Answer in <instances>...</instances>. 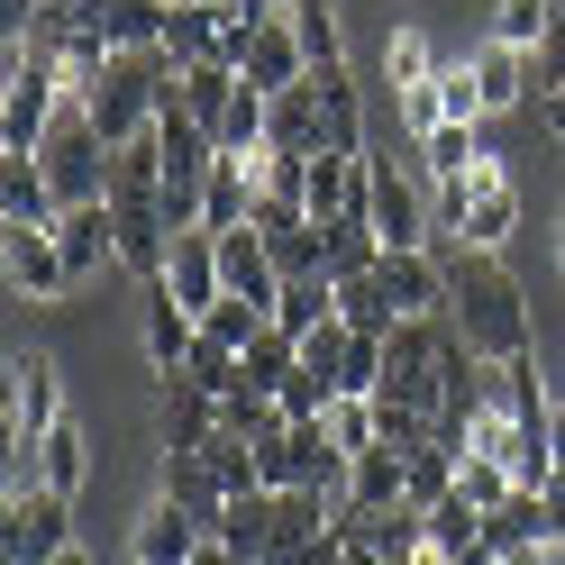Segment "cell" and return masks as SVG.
<instances>
[{"instance_id":"obj_39","label":"cell","mask_w":565,"mask_h":565,"mask_svg":"<svg viewBox=\"0 0 565 565\" xmlns=\"http://www.w3.org/2000/svg\"><path fill=\"white\" fill-rule=\"evenodd\" d=\"M438 100H447V119H475V128H483V92H475V64H438Z\"/></svg>"},{"instance_id":"obj_16","label":"cell","mask_w":565,"mask_h":565,"mask_svg":"<svg viewBox=\"0 0 565 565\" xmlns=\"http://www.w3.org/2000/svg\"><path fill=\"white\" fill-rule=\"evenodd\" d=\"M265 147L282 156H320L329 147V110H320V83H292V92H274V119H265Z\"/></svg>"},{"instance_id":"obj_26","label":"cell","mask_w":565,"mask_h":565,"mask_svg":"<svg viewBox=\"0 0 565 565\" xmlns=\"http://www.w3.org/2000/svg\"><path fill=\"white\" fill-rule=\"evenodd\" d=\"M292 38H301V55L310 64H347V28H338V0H292Z\"/></svg>"},{"instance_id":"obj_8","label":"cell","mask_w":565,"mask_h":565,"mask_svg":"<svg viewBox=\"0 0 565 565\" xmlns=\"http://www.w3.org/2000/svg\"><path fill=\"white\" fill-rule=\"evenodd\" d=\"M0 265H10V292H19V301H64V292H83L74 265H64V246H55V228H0Z\"/></svg>"},{"instance_id":"obj_20","label":"cell","mask_w":565,"mask_h":565,"mask_svg":"<svg viewBox=\"0 0 565 565\" xmlns=\"http://www.w3.org/2000/svg\"><path fill=\"white\" fill-rule=\"evenodd\" d=\"M164 492H173L201 529H220V511H228V492H220V475H210L201 447H164Z\"/></svg>"},{"instance_id":"obj_13","label":"cell","mask_w":565,"mask_h":565,"mask_svg":"<svg viewBox=\"0 0 565 565\" xmlns=\"http://www.w3.org/2000/svg\"><path fill=\"white\" fill-rule=\"evenodd\" d=\"M274 520H282V492H228V511H220V529H210V539H220L237 565H265L274 556Z\"/></svg>"},{"instance_id":"obj_33","label":"cell","mask_w":565,"mask_h":565,"mask_svg":"<svg viewBox=\"0 0 565 565\" xmlns=\"http://www.w3.org/2000/svg\"><path fill=\"white\" fill-rule=\"evenodd\" d=\"M201 456H210V475H220V492H256V483H265V466H256V438H237V429H220Z\"/></svg>"},{"instance_id":"obj_24","label":"cell","mask_w":565,"mask_h":565,"mask_svg":"<svg viewBox=\"0 0 565 565\" xmlns=\"http://www.w3.org/2000/svg\"><path fill=\"white\" fill-rule=\"evenodd\" d=\"M447 492H456V447H438V438L411 447V456H402V502H411V511H438Z\"/></svg>"},{"instance_id":"obj_43","label":"cell","mask_w":565,"mask_h":565,"mask_svg":"<svg viewBox=\"0 0 565 565\" xmlns=\"http://www.w3.org/2000/svg\"><path fill=\"white\" fill-rule=\"evenodd\" d=\"M539 119H547V128L565 137V83H556V92H539Z\"/></svg>"},{"instance_id":"obj_34","label":"cell","mask_w":565,"mask_h":565,"mask_svg":"<svg viewBox=\"0 0 565 565\" xmlns=\"http://www.w3.org/2000/svg\"><path fill=\"white\" fill-rule=\"evenodd\" d=\"M383 74H393V92L429 83V74H438V46L419 38V28H393V38H383Z\"/></svg>"},{"instance_id":"obj_27","label":"cell","mask_w":565,"mask_h":565,"mask_svg":"<svg viewBox=\"0 0 565 565\" xmlns=\"http://www.w3.org/2000/svg\"><path fill=\"white\" fill-rule=\"evenodd\" d=\"M265 329H274V310H265V301H246V292H220V301H210V320H201V338L237 347V356H246V347H256Z\"/></svg>"},{"instance_id":"obj_4","label":"cell","mask_w":565,"mask_h":565,"mask_svg":"<svg viewBox=\"0 0 565 565\" xmlns=\"http://www.w3.org/2000/svg\"><path fill=\"white\" fill-rule=\"evenodd\" d=\"M365 183H374V237L383 246H429L438 237V220H429V183H419V173H402L393 156H374L365 147Z\"/></svg>"},{"instance_id":"obj_23","label":"cell","mask_w":565,"mask_h":565,"mask_svg":"<svg viewBox=\"0 0 565 565\" xmlns=\"http://www.w3.org/2000/svg\"><path fill=\"white\" fill-rule=\"evenodd\" d=\"M347 511H402V447H356Z\"/></svg>"},{"instance_id":"obj_37","label":"cell","mask_w":565,"mask_h":565,"mask_svg":"<svg viewBox=\"0 0 565 565\" xmlns=\"http://www.w3.org/2000/svg\"><path fill=\"white\" fill-rule=\"evenodd\" d=\"M429 539H438V547H447V556H466V547H475V539H483V511H475V502H466V492H447V502H438V511H429Z\"/></svg>"},{"instance_id":"obj_42","label":"cell","mask_w":565,"mask_h":565,"mask_svg":"<svg viewBox=\"0 0 565 565\" xmlns=\"http://www.w3.org/2000/svg\"><path fill=\"white\" fill-rule=\"evenodd\" d=\"M547 529H556V539H565V466L547 475Z\"/></svg>"},{"instance_id":"obj_44","label":"cell","mask_w":565,"mask_h":565,"mask_svg":"<svg viewBox=\"0 0 565 565\" xmlns=\"http://www.w3.org/2000/svg\"><path fill=\"white\" fill-rule=\"evenodd\" d=\"M547 456H556V466H565V402L547 411Z\"/></svg>"},{"instance_id":"obj_5","label":"cell","mask_w":565,"mask_h":565,"mask_svg":"<svg viewBox=\"0 0 565 565\" xmlns=\"http://www.w3.org/2000/svg\"><path fill=\"white\" fill-rule=\"evenodd\" d=\"M64 547H74V539H64V492H0V556H10V565H55Z\"/></svg>"},{"instance_id":"obj_6","label":"cell","mask_w":565,"mask_h":565,"mask_svg":"<svg viewBox=\"0 0 565 565\" xmlns=\"http://www.w3.org/2000/svg\"><path fill=\"white\" fill-rule=\"evenodd\" d=\"M55 419H64L55 356H46V347H19V356H10V429H0V447H38Z\"/></svg>"},{"instance_id":"obj_31","label":"cell","mask_w":565,"mask_h":565,"mask_svg":"<svg viewBox=\"0 0 565 565\" xmlns=\"http://www.w3.org/2000/svg\"><path fill=\"white\" fill-rule=\"evenodd\" d=\"M265 119H274V92H256V83H237V100H228V119H220V156H246V147H265Z\"/></svg>"},{"instance_id":"obj_46","label":"cell","mask_w":565,"mask_h":565,"mask_svg":"<svg viewBox=\"0 0 565 565\" xmlns=\"http://www.w3.org/2000/svg\"><path fill=\"white\" fill-rule=\"evenodd\" d=\"M55 565H92V556H83V547H64V556H55Z\"/></svg>"},{"instance_id":"obj_29","label":"cell","mask_w":565,"mask_h":565,"mask_svg":"<svg viewBox=\"0 0 565 565\" xmlns=\"http://www.w3.org/2000/svg\"><path fill=\"white\" fill-rule=\"evenodd\" d=\"M483 147H475V119H438L429 137H419V173H429V183H447V173H466Z\"/></svg>"},{"instance_id":"obj_9","label":"cell","mask_w":565,"mask_h":565,"mask_svg":"<svg viewBox=\"0 0 565 565\" xmlns=\"http://www.w3.org/2000/svg\"><path fill=\"white\" fill-rule=\"evenodd\" d=\"M164 282H173V301H183L192 320H210V301L228 292V274H220V237H210V228H183V237H173V256H164Z\"/></svg>"},{"instance_id":"obj_50","label":"cell","mask_w":565,"mask_h":565,"mask_svg":"<svg viewBox=\"0 0 565 565\" xmlns=\"http://www.w3.org/2000/svg\"><path fill=\"white\" fill-rule=\"evenodd\" d=\"M556 10H565V0H556Z\"/></svg>"},{"instance_id":"obj_21","label":"cell","mask_w":565,"mask_h":565,"mask_svg":"<svg viewBox=\"0 0 565 565\" xmlns=\"http://www.w3.org/2000/svg\"><path fill=\"white\" fill-rule=\"evenodd\" d=\"M38 475H46V492H64V502L92 483V438L74 429V419H55V429L38 438Z\"/></svg>"},{"instance_id":"obj_49","label":"cell","mask_w":565,"mask_h":565,"mask_svg":"<svg viewBox=\"0 0 565 565\" xmlns=\"http://www.w3.org/2000/svg\"><path fill=\"white\" fill-rule=\"evenodd\" d=\"M128 565H147V556H128Z\"/></svg>"},{"instance_id":"obj_1","label":"cell","mask_w":565,"mask_h":565,"mask_svg":"<svg viewBox=\"0 0 565 565\" xmlns=\"http://www.w3.org/2000/svg\"><path fill=\"white\" fill-rule=\"evenodd\" d=\"M447 320L466 329V347H475L483 365H520V356H539L520 282L502 274V256H483V246H456V256H447Z\"/></svg>"},{"instance_id":"obj_41","label":"cell","mask_w":565,"mask_h":565,"mask_svg":"<svg viewBox=\"0 0 565 565\" xmlns=\"http://www.w3.org/2000/svg\"><path fill=\"white\" fill-rule=\"evenodd\" d=\"M529 74H539V92H556V83H565V10L547 19V38L529 46Z\"/></svg>"},{"instance_id":"obj_38","label":"cell","mask_w":565,"mask_h":565,"mask_svg":"<svg viewBox=\"0 0 565 565\" xmlns=\"http://www.w3.org/2000/svg\"><path fill=\"white\" fill-rule=\"evenodd\" d=\"M547 19H556V0H502V10H492V38L502 46H539Z\"/></svg>"},{"instance_id":"obj_17","label":"cell","mask_w":565,"mask_h":565,"mask_svg":"<svg viewBox=\"0 0 565 565\" xmlns=\"http://www.w3.org/2000/svg\"><path fill=\"white\" fill-rule=\"evenodd\" d=\"M156 438H164V447H210V438H220V393H201L192 374H164Z\"/></svg>"},{"instance_id":"obj_2","label":"cell","mask_w":565,"mask_h":565,"mask_svg":"<svg viewBox=\"0 0 565 565\" xmlns=\"http://www.w3.org/2000/svg\"><path fill=\"white\" fill-rule=\"evenodd\" d=\"M429 220H438V237H447V246H483V256H502L511 228H520V192H511L502 156H475L466 173L429 183Z\"/></svg>"},{"instance_id":"obj_35","label":"cell","mask_w":565,"mask_h":565,"mask_svg":"<svg viewBox=\"0 0 565 565\" xmlns=\"http://www.w3.org/2000/svg\"><path fill=\"white\" fill-rule=\"evenodd\" d=\"M329 438L356 456V447H383V419H374V393H338L329 402Z\"/></svg>"},{"instance_id":"obj_47","label":"cell","mask_w":565,"mask_h":565,"mask_svg":"<svg viewBox=\"0 0 565 565\" xmlns=\"http://www.w3.org/2000/svg\"><path fill=\"white\" fill-rule=\"evenodd\" d=\"M556 282H565V228H556Z\"/></svg>"},{"instance_id":"obj_15","label":"cell","mask_w":565,"mask_h":565,"mask_svg":"<svg viewBox=\"0 0 565 565\" xmlns=\"http://www.w3.org/2000/svg\"><path fill=\"white\" fill-rule=\"evenodd\" d=\"M64 220V201L46 183V164L38 156H0V228H55Z\"/></svg>"},{"instance_id":"obj_40","label":"cell","mask_w":565,"mask_h":565,"mask_svg":"<svg viewBox=\"0 0 565 565\" xmlns=\"http://www.w3.org/2000/svg\"><path fill=\"white\" fill-rule=\"evenodd\" d=\"M393 110H402V128H411V137H429V128L447 119V100H438V74H429V83H411V92H393Z\"/></svg>"},{"instance_id":"obj_22","label":"cell","mask_w":565,"mask_h":565,"mask_svg":"<svg viewBox=\"0 0 565 565\" xmlns=\"http://www.w3.org/2000/svg\"><path fill=\"white\" fill-rule=\"evenodd\" d=\"M320 320H338V282H329V274H292V282L274 292V329H282V338H310Z\"/></svg>"},{"instance_id":"obj_14","label":"cell","mask_w":565,"mask_h":565,"mask_svg":"<svg viewBox=\"0 0 565 565\" xmlns=\"http://www.w3.org/2000/svg\"><path fill=\"white\" fill-rule=\"evenodd\" d=\"M210 539V529L173 502V492H156L147 511H137V539H128V556H147V565H192V547Z\"/></svg>"},{"instance_id":"obj_32","label":"cell","mask_w":565,"mask_h":565,"mask_svg":"<svg viewBox=\"0 0 565 565\" xmlns=\"http://www.w3.org/2000/svg\"><path fill=\"white\" fill-rule=\"evenodd\" d=\"M173 0H110V46H164Z\"/></svg>"},{"instance_id":"obj_30","label":"cell","mask_w":565,"mask_h":565,"mask_svg":"<svg viewBox=\"0 0 565 565\" xmlns=\"http://www.w3.org/2000/svg\"><path fill=\"white\" fill-rule=\"evenodd\" d=\"M456 492H466L475 511H502V502H511L520 483H511V466H502V456H483V447H466V456H456Z\"/></svg>"},{"instance_id":"obj_45","label":"cell","mask_w":565,"mask_h":565,"mask_svg":"<svg viewBox=\"0 0 565 565\" xmlns=\"http://www.w3.org/2000/svg\"><path fill=\"white\" fill-rule=\"evenodd\" d=\"M192 565H237V556H228L220 539H201V547H192Z\"/></svg>"},{"instance_id":"obj_28","label":"cell","mask_w":565,"mask_h":565,"mask_svg":"<svg viewBox=\"0 0 565 565\" xmlns=\"http://www.w3.org/2000/svg\"><path fill=\"white\" fill-rule=\"evenodd\" d=\"M292 365H301V338H282V329H265V338H256V347L237 356L246 393H282V383H292Z\"/></svg>"},{"instance_id":"obj_10","label":"cell","mask_w":565,"mask_h":565,"mask_svg":"<svg viewBox=\"0 0 565 565\" xmlns=\"http://www.w3.org/2000/svg\"><path fill=\"white\" fill-rule=\"evenodd\" d=\"M55 246H64V265H74V282H92L100 265H119V210L110 201H74L55 220Z\"/></svg>"},{"instance_id":"obj_36","label":"cell","mask_w":565,"mask_h":565,"mask_svg":"<svg viewBox=\"0 0 565 565\" xmlns=\"http://www.w3.org/2000/svg\"><path fill=\"white\" fill-rule=\"evenodd\" d=\"M383 383V329H347V365H338V393H374Z\"/></svg>"},{"instance_id":"obj_25","label":"cell","mask_w":565,"mask_h":565,"mask_svg":"<svg viewBox=\"0 0 565 565\" xmlns=\"http://www.w3.org/2000/svg\"><path fill=\"white\" fill-rule=\"evenodd\" d=\"M483 539L502 547V556H511V547H539V539H547V492H529V483H520L502 511H483Z\"/></svg>"},{"instance_id":"obj_7","label":"cell","mask_w":565,"mask_h":565,"mask_svg":"<svg viewBox=\"0 0 565 565\" xmlns=\"http://www.w3.org/2000/svg\"><path fill=\"white\" fill-rule=\"evenodd\" d=\"M374 292H383L393 320H438V310H447V265L429 256V246H383Z\"/></svg>"},{"instance_id":"obj_19","label":"cell","mask_w":565,"mask_h":565,"mask_svg":"<svg viewBox=\"0 0 565 565\" xmlns=\"http://www.w3.org/2000/svg\"><path fill=\"white\" fill-rule=\"evenodd\" d=\"M192 347H201V320H192L183 301H173V282H147V365H156V374H173V365L192 356Z\"/></svg>"},{"instance_id":"obj_3","label":"cell","mask_w":565,"mask_h":565,"mask_svg":"<svg viewBox=\"0 0 565 565\" xmlns=\"http://www.w3.org/2000/svg\"><path fill=\"white\" fill-rule=\"evenodd\" d=\"M38 164H46V183H55V201H64V210H74V201H110V137L92 128L83 100H64V110H55Z\"/></svg>"},{"instance_id":"obj_18","label":"cell","mask_w":565,"mask_h":565,"mask_svg":"<svg viewBox=\"0 0 565 565\" xmlns=\"http://www.w3.org/2000/svg\"><path fill=\"white\" fill-rule=\"evenodd\" d=\"M256 92H292L301 74H310V55H301V38H292V19H265L256 38H246V64H237Z\"/></svg>"},{"instance_id":"obj_12","label":"cell","mask_w":565,"mask_h":565,"mask_svg":"<svg viewBox=\"0 0 565 565\" xmlns=\"http://www.w3.org/2000/svg\"><path fill=\"white\" fill-rule=\"evenodd\" d=\"M220 237V274H228V292H246V301H265L274 310V292H282V265H274V237L246 220V228H210Z\"/></svg>"},{"instance_id":"obj_11","label":"cell","mask_w":565,"mask_h":565,"mask_svg":"<svg viewBox=\"0 0 565 565\" xmlns=\"http://www.w3.org/2000/svg\"><path fill=\"white\" fill-rule=\"evenodd\" d=\"M466 64H475L483 119H502V110H529V100H539V74H529V46H502V38H483Z\"/></svg>"},{"instance_id":"obj_48","label":"cell","mask_w":565,"mask_h":565,"mask_svg":"<svg viewBox=\"0 0 565 565\" xmlns=\"http://www.w3.org/2000/svg\"><path fill=\"white\" fill-rule=\"evenodd\" d=\"M274 10H292V0H274Z\"/></svg>"}]
</instances>
